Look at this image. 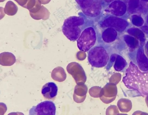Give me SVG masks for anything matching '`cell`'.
I'll list each match as a JSON object with an SVG mask.
<instances>
[{
	"label": "cell",
	"instance_id": "17",
	"mask_svg": "<svg viewBox=\"0 0 148 115\" xmlns=\"http://www.w3.org/2000/svg\"><path fill=\"white\" fill-rule=\"evenodd\" d=\"M49 13L48 10L43 5H42L40 9L36 12L29 13L32 17L34 19L38 20L42 19L45 20L49 18Z\"/></svg>",
	"mask_w": 148,
	"mask_h": 115
},
{
	"label": "cell",
	"instance_id": "18",
	"mask_svg": "<svg viewBox=\"0 0 148 115\" xmlns=\"http://www.w3.org/2000/svg\"><path fill=\"white\" fill-rule=\"evenodd\" d=\"M117 105L120 110L122 112H127L130 111L132 107V102L129 99L122 98L118 102Z\"/></svg>",
	"mask_w": 148,
	"mask_h": 115
},
{
	"label": "cell",
	"instance_id": "23",
	"mask_svg": "<svg viewBox=\"0 0 148 115\" xmlns=\"http://www.w3.org/2000/svg\"><path fill=\"white\" fill-rule=\"evenodd\" d=\"M105 1L107 2V3H110L112 1H113L114 0H104Z\"/></svg>",
	"mask_w": 148,
	"mask_h": 115
},
{
	"label": "cell",
	"instance_id": "9",
	"mask_svg": "<svg viewBox=\"0 0 148 115\" xmlns=\"http://www.w3.org/2000/svg\"><path fill=\"white\" fill-rule=\"evenodd\" d=\"M58 87L56 84L52 82L46 83L42 86L41 93L43 96L49 99H54L57 95Z\"/></svg>",
	"mask_w": 148,
	"mask_h": 115
},
{
	"label": "cell",
	"instance_id": "8",
	"mask_svg": "<svg viewBox=\"0 0 148 115\" xmlns=\"http://www.w3.org/2000/svg\"><path fill=\"white\" fill-rule=\"evenodd\" d=\"M117 93L116 85L112 83H108L101 89L100 98L103 102L108 103L114 101Z\"/></svg>",
	"mask_w": 148,
	"mask_h": 115
},
{
	"label": "cell",
	"instance_id": "13",
	"mask_svg": "<svg viewBox=\"0 0 148 115\" xmlns=\"http://www.w3.org/2000/svg\"><path fill=\"white\" fill-rule=\"evenodd\" d=\"M124 5L123 2L116 0L112 2L108 7V10L112 14L119 16L122 14Z\"/></svg>",
	"mask_w": 148,
	"mask_h": 115
},
{
	"label": "cell",
	"instance_id": "3",
	"mask_svg": "<svg viewBox=\"0 0 148 115\" xmlns=\"http://www.w3.org/2000/svg\"><path fill=\"white\" fill-rule=\"evenodd\" d=\"M110 57L104 48L97 46L92 48L89 50L88 59L92 66L100 68L106 65L107 66L110 61Z\"/></svg>",
	"mask_w": 148,
	"mask_h": 115
},
{
	"label": "cell",
	"instance_id": "20",
	"mask_svg": "<svg viewBox=\"0 0 148 115\" xmlns=\"http://www.w3.org/2000/svg\"><path fill=\"white\" fill-rule=\"evenodd\" d=\"M19 5L26 8L29 0H14Z\"/></svg>",
	"mask_w": 148,
	"mask_h": 115
},
{
	"label": "cell",
	"instance_id": "19",
	"mask_svg": "<svg viewBox=\"0 0 148 115\" xmlns=\"http://www.w3.org/2000/svg\"><path fill=\"white\" fill-rule=\"evenodd\" d=\"M18 9L17 6L11 1H8L6 3L4 8L5 13L9 16H13L17 12Z\"/></svg>",
	"mask_w": 148,
	"mask_h": 115
},
{
	"label": "cell",
	"instance_id": "21",
	"mask_svg": "<svg viewBox=\"0 0 148 115\" xmlns=\"http://www.w3.org/2000/svg\"><path fill=\"white\" fill-rule=\"evenodd\" d=\"M51 0H38L42 4H46L49 3Z\"/></svg>",
	"mask_w": 148,
	"mask_h": 115
},
{
	"label": "cell",
	"instance_id": "22",
	"mask_svg": "<svg viewBox=\"0 0 148 115\" xmlns=\"http://www.w3.org/2000/svg\"><path fill=\"white\" fill-rule=\"evenodd\" d=\"M145 101L147 107L148 108V95L146 96Z\"/></svg>",
	"mask_w": 148,
	"mask_h": 115
},
{
	"label": "cell",
	"instance_id": "1",
	"mask_svg": "<svg viewBox=\"0 0 148 115\" xmlns=\"http://www.w3.org/2000/svg\"><path fill=\"white\" fill-rule=\"evenodd\" d=\"M122 81L128 88L136 91L142 97L148 95V71H141L132 62L126 69Z\"/></svg>",
	"mask_w": 148,
	"mask_h": 115
},
{
	"label": "cell",
	"instance_id": "10",
	"mask_svg": "<svg viewBox=\"0 0 148 115\" xmlns=\"http://www.w3.org/2000/svg\"><path fill=\"white\" fill-rule=\"evenodd\" d=\"M113 65L114 69L116 71H120L122 70L127 65L125 60L121 56L115 54H112L110 56V60L107 67V69L109 67Z\"/></svg>",
	"mask_w": 148,
	"mask_h": 115
},
{
	"label": "cell",
	"instance_id": "7",
	"mask_svg": "<svg viewBox=\"0 0 148 115\" xmlns=\"http://www.w3.org/2000/svg\"><path fill=\"white\" fill-rule=\"evenodd\" d=\"M66 70L71 75L77 85L84 84L86 77L84 71L82 66L76 62H72L68 64Z\"/></svg>",
	"mask_w": 148,
	"mask_h": 115
},
{
	"label": "cell",
	"instance_id": "6",
	"mask_svg": "<svg viewBox=\"0 0 148 115\" xmlns=\"http://www.w3.org/2000/svg\"><path fill=\"white\" fill-rule=\"evenodd\" d=\"M56 110V106L53 102L46 101L33 106L29 110V114L55 115Z\"/></svg>",
	"mask_w": 148,
	"mask_h": 115
},
{
	"label": "cell",
	"instance_id": "14",
	"mask_svg": "<svg viewBox=\"0 0 148 115\" xmlns=\"http://www.w3.org/2000/svg\"><path fill=\"white\" fill-rule=\"evenodd\" d=\"M51 76L53 79L58 82L64 81L66 78V74L64 69L60 66L57 67L52 70Z\"/></svg>",
	"mask_w": 148,
	"mask_h": 115
},
{
	"label": "cell",
	"instance_id": "16",
	"mask_svg": "<svg viewBox=\"0 0 148 115\" xmlns=\"http://www.w3.org/2000/svg\"><path fill=\"white\" fill-rule=\"evenodd\" d=\"M137 63L139 69L143 71H148V59L141 53H138L137 57Z\"/></svg>",
	"mask_w": 148,
	"mask_h": 115
},
{
	"label": "cell",
	"instance_id": "11",
	"mask_svg": "<svg viewBox=\"0 0 148 115\" xmlns=\"http://www.w3.org/2000/svg\"><path fill=\"white\" fill-rule=\"evenodd\" d=\"M121 20L114 17H109L106 18L101 23L103 28H112L116 30H120L122 26Z\"/></svg>",
	"mask_w": 148,
	"mask_h": 115
},
{
	"label": "cell",
	"instance_id": "12",
	"mask_svg": "<svg viewBox=\"0 0 148 115\" xmlns=\"http://www.w3.org/2000/svg\"><path fill=\"white\" fill-rule=\"evenodd\" d=\"M15 56L12 53L4 52L0 54V64L3 66H11L16 62Z\"/></svg>",
	"mask_w": 148,
	"mask_h": 115
},
{
	"label": "cell",
	"instance_id": "5",
	"mask_svg": "<svg viewBox=\"0 0 148 115\" xmlns=\"http://www.w3.org/2000/svg\"><path fill=\"white\" fill-rule=\"evenodd\" d=\"M86 16L95 17L100 13L103 0H75Z\"/></svg>",
	"mask_w": 148,
	"mask_h": 115
},
{
	"label": "cell",
	"instance_id": "2",
	"mask_svg": "<svg viewBox=\"0 0 148 115\" xmlns=\"http://www.w3.org/2000/svg\"><path fill=\"white\" fill-rule=\"evenodd\" d=\"M83 18L71 16L65 19L62 27V32L69 40L74 41L79 37L81 32L80 27L84 23Z\"/></svg>",
	"mask_w": 148,
	"mask_h": 115
},
{
	"label": "cell",
	"instance_id": "24",
	"mask_svg": "<svg viewBox=\"0 0 148 115\" xmlns=\"http://www.w3.org/2000/svg\"><path fill=\"white\" fill-rule=\"evenodd\" d=\"M5 0H0V2H3Z\"/></svg>",
	"mask_w": 148,
	"mask_h": 115
},
{
	"label": "cell",
	"instance_id": "15",
	"mask_svg": "<svg viewBox=\"0 0 148 115\" xmlns=\"http://www.w3.org/2000/svg\"><path fill=\"white\" fill-rule=\"evenodd\" d=\"M102 36L105 42L110 43L115 40L116 36V33L114 29L108 28L103 32Z\"/></svg>",
	"mask_w": 148,
	"mask_h": 115
},
{
	"label": "cell",
	"instance_id": "4",
	"mask_svg": "<svg viewBox=\"0 0 148 115\" xmlns=\"http://www.w3.org/2000/svg\"><path fill=\"white\" fill-rule=\"evenodd\" d=\"M96 40V33L94 29L89 27L84 29L77 40L79 49L85 52L88 51L95 45Z\"/></svg>",
	"mask_w": 148,
	"mask_h": 115
}]
</instances>
